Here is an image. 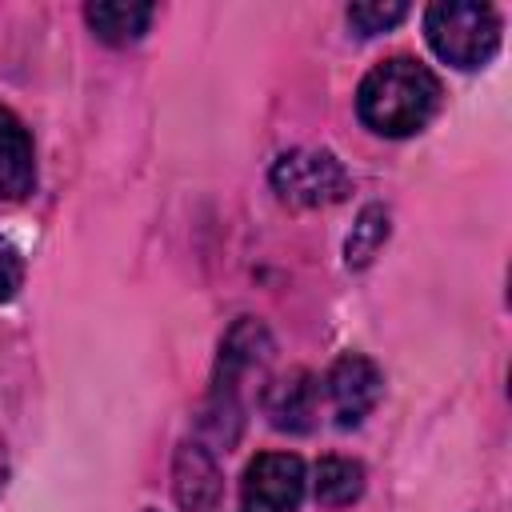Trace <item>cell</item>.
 <instances>
[{
	"instance_id": "6da1fadb",
	"label": "cell",
	"mask_w": 512,
	"mask_h": 512,
	"mask_svg": "<svg viewBox=\"0 0 512 512\" xmlns=\"http://www.w3.org/2000/svg\"><path fill=\"white\" fill-rule=\"evenodd\" d=\"M440 108V80L428 64L412 56L380 60L356 88V116L376 136H412Z\"/></svg>"
},
{
	"instance_id": "5bb4252c",
	"label": "cell",
	"mask_w": 512,
	"mask_h": 512,
	"mask_svg": "<svg viewBox=\"0 0 512 512\" xmlns=\"http://www.w3.org/2000/svg\"><path fill=\"white\" fill-rule=\"evenodd\" d=\"M24 284V260L12 240L0 236V304H8Z\"/></svg>"
},
{
	"instance_id": "277c9868",
	"label": "cell",
	"mask_w": 512,
	"mask_h": 512,
	"mask_svg": "<svg viewBox=\"0 0 512 512\" xmlns=\"http://www.w3.org/2000/svg\"><path fill=\"white\" fill-rule=\"evenodd\" d=\"M272 188L284 204L324 208L348 196V172L324 148H292L272 164Z\"/></svg>"
},
{
	"instance_id": "52a82bcc",
	"label": "cell",
	"mask_w": 512,
	"mask_h": 512,
	"mask_svg": "<svg viewBox=\"0 0 512 512\" xmlns=\"http://www.w3.org/2000/svg\"><path fill=\"white\" fill-rule=\"evenodd\" d=\"M172 492L184 512H216L224 496V476L208 444L184 440L172 460Z\"/></svg>"
},
{
	"instance_id": "7a4b0ae2",
	"label": "cell",
	"mask_w": 512,
	"mask_h": 512,
	"mask_svg": "<svg viewBox=\"0 0 512 512\" xmlns=\"http://www.w3.org/2000/svg\"><path fill=\"white\" fill-rule=\"evenodd\" d=\"M268 356H272V336L252 316H240L220 340V360H216V376H212V392L204 408V436L216 448L228 452L240 440V424H244L240 392H244V380L268 364Z\"/></svg>"
},
{
	"instance_id": "9c48e42d",
	"label": "cell",
	"mask_w": 512,
	"mask_h": 512,
	"mask_svg": "<svg viewBox=\"0 0 512 512\" xmlns=\"http://www.w3.org/2000/svg\"><path fill=\"white\" fill-rule=\"evenodd\" d=\"M36 184V152L24 120L0 108V200H24Z\"/></svg>"
},
{
	"instance_id": "3957f363",
	"label": "cell",
	"mask_w": 512,
	"mask_h": 512,
	"mask_svg": "<svg viewBox=\"0 0 512 512\" xmlns=\"http://www.w3.org/2000/svg\"><path fill=\"white\" fill-rule=\"evenodd\" d=\"M424 36L432 52L452 68H484L500 48V16L492 4L436 0L424 12Z\"/></svg>"
},
{
	"instance_id": "2e32d148",
	"label": "cell",
	"mask_w": 512,
	"mask_h": 512,
	"mask_svg": "<svg viewBox=\"0 0 512 512\" xmlns=\"http://www.w3.org/2000/svg\"><path fill=\"white\" fill-rule=\"evenodd\" d=\"M144 512H156V508H144Z\"/></svg>"
},
{
	"instance_id": "9a60e30c",
	"label": "cell",
	"mask_w": 512,
	"mask_h": 512,
	"mask_svg": "<svg viewBox=\"0 0 512 512\" xmlns=\"http://www.w3.org/2000/svg\"><path fill=\"white\" fill-rule=\"evenodd\" d=\"M4 480H8V456H4V448H0V492H4Z\"/></svg>"
},
{
	"instance_id": "5b68a950",
	"label": "cell",
	"mask_w": 512,
	"mask_h": 512,
	"mask_svg": "<svg viewBox=\"0 0 512 512\" xmlns=\"http://www.w3.org/2000/svg\"><path fill=\"white\" fill-rule=\"evenodd\" d=\"M304 500V460L292 452H260L244 468V512H296Z\"/></svg>"
},
{
	"instance_id": "30bf717a",
	"label": "cell",
	"mask_w": 512,
	"mask_h": 512,
	"mask_svg": "<svg viewBox=\"0 0 512 512\" xmlns=\"http://www.w3.org/2000/svg\"><path fill=\"white\" fill-rule=\"evenodd\" d=\"M156 8L152 4H124V0H100L84 8L88 28L104 40V44H132L148 32Z\"/></svg>"
},
{
	"instance_id": "ba28073f",
	"label": "cell",
	"mask_w": 512,
	"mask_h": 512,
	"mask_svg": "<svg viewBox=\"0 0 512 512\" xmlns=\"http://www.w3.org/2000/svg\"><path fill=\"white\" fill-rule=\"evenodd\" d=\"M320 412V384L308 372H292L264 392V416L280 432H312Z\"/></svg>"
},
{
	"instance_id": "8fae6325",
	"label": "cell",
	"mask_w": 512,
	"mask_h": 512,
	"mask_svg": "<svg viewBox=\"0 0 512 512\" xmlns=\"http://www.w3.org/2000/svg\"><path fill=\"white\" fill-rule=\"evenodd\" d=\"M364 496V464L348 456H324L316 464V500L324 508H348Z\"/></svg>"
},
{
	"instance_id": "4fadbf2b",
	"label": "cell",
	"mask_w": 512,
	"mask_h": 512,
	"mask_svg": "<svg viewBox=\"0 0 512 512\" xmlns=\"http://www.w3.org/2000/svg\"><path fill=\"white\" fill-rule=\"evenodd\" d=\"M344 16H348V28L356 36H376V32L396 28L408 16V4H400V0H364V4H348Z\"/></svg>"
},
{
	"instance_id": "7c38bea8",
	"label": "cell",
	"mask_w": 512,
	"mask_h": 512,
	"mask_svg": "<svg viewBox=\"0 0 512 512\" xmlns=\"http://www.w3.org/2000/svg\"><path fill=\"white\" fill-rule=\"evenodd\" d=\"M384 240H388V208L368 204V208L356 216L352 232H348L344 264H348V268H364V264H372V256L384 248Z\"/></svg>"
},
{
	"instance_id": "8992f818",
	"label": "cell",
	"mask_w": 512,
	"mask_h": 512,
	"mask_svg": "<svg viewBox=\"0 0 512 512\" xmlns=\"http://www.w3.org/2000/svg\"><path fill=\"white\" fill-rule=\"evenodd\" d=\"M384 372L364 352H344L324 376V396L332 404V416L340 428H360L364 416L380 404Z\"/></svg>"
}]
</instances>
